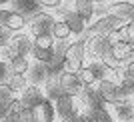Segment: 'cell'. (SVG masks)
I'll use <instances>...</instances> for the list:
<instances>
[{
  "label": "cell",
  "mask_w": 134,
  "mask_h": 122,
  "mask_svg": "<svg viewBox=\"0 0 134 122\" xmlns=\"http://www.w3.org/2000/svg\"><path fill=\"white\" fill-rule=\"evenodd\" d=\"M80 122H96V120L90 116L88 112H82V114H80Z\"/></svg>",
  "instance_id": "obj_33"
},
{
  "label": "cell",
  "mask_w": 134,
  "mask_h": 122,
  "mask_svg": "<svg viewBox=\"0 0 134 122\" xmlns=\"http://www.w3.org/2000/svg\"><path fill=\"white\" fill-rule=\"evenodd\" d=\"M8 2H12V0H0V8H2L4 4H8Z\"/></svg>",
  "instance_id": "obj_34"
},
{
  "label": "cell",
  "mask_w": 134,
  "mask_h": 122,
  "mask_svg": "<svg viewBox=\"0 0 134 122\" xmlns=\"http://www.w3.org/2000/svg\"><path fill=\"white\" fill-rule=\"evenodd\" d=\"M108 40L112 42V46H114V44H120V42H128V40H126V30H124V26L118 28V30H114V32L108 36Z\"/></svg>",
  "instance_id": "obj_27"
},
{
  "label": "cell",
  "mask_w": 134,
  "mask_h": 122,
  "mask_svg": "<svg viewBox=\"0 0 134 122\" xmlns=\"http://www.w3.org/2000/svg\"><path fill=\"white\" fill-rule=\"evenodd\" d=\"M86 56H88V40L76 38L72 40L66 48V54L62 58V68L68 72H80V68L86 64Z\"/></svg>",
  "instance_id": "obj_1"
},
{
  "label": "cell",
  "mask_w": 134,
  "mask_h": 122,
  "mask_svg": "<svg viewBox=\"0 0 134 122\" xmlns=\"http://www.w3.org/2000/svg\"><path fill=\"white\" fill-rule=\"evenodd\" d=\"M88 40V54L92 60H104L112 50V42L108 36H86Z\"/></svg>",
  "instance_id": "obj_6"
},
{
  "label": "cell",
  "mask_w": 134,
  "mask_h": 122,
  "mask_svg": "<svg viewBox=\"0 0 134 122\" xmlns=\"http://www.w3.org/2000/svg\"><path fill=\"white\" fill-rule=\"evenodd\" d=\"M54 106H56V114L60 120H66L70 116H76V114H82V106H80V100L76 96H68V94H62L54 100Z\"/></svg>",
  "instance_id": "obj_4"
},
{
  "label": "cell",
  "mask_w": 134,
  "mask_h": 122,
  "mask_svg": "<svg viewBox=\"0 0 134 122\" xmlns=\"http://www.w3.org/2000/svg\"><path fill=\"white\" fill-rule=\"evenodd\" d=\"M96 4H102V2H106V0H94Z\"/></svg>",
  "instance_id": "obj_35"
},
{
  "label": "cell",
  "mask_w": 134,
  "mask_h": 122,
  "mask_svg": "<svg viewBox=\"0 0 134 122\" xmlns=\"http://www.w3.org/2000/svg\"><path fill=\"white\" fill-rule=\"evenodd\" d=\"M124 24H126V22H122V20H118L116 16H112V14L104 12V14L96 16L94 20L88 24V32H86V36H110L114 30L122 28Z\"/></svg>",
  "instance_id": "obj_3"
},
{
  "label": "cell",
  "mask_w": 134,
  "mask_h": 122,
  "mask_svg": "<svg viewBox=\"0 0 134 122\" xmlns=\"http://www.w3.org/2000/svg\"><path fill=\"white\" fill-rule=\"evenodd\" d=\"M44 98H46V92H44L42 86H38V84H30L22 94H20V100L24 102L26 108H34V106L40 104Z\"/></svg>",
  "instance_id": "obj_15"
},
{
  "label": "cell",
  "mask_w": 134,
  "mask_h": 122,
  "mask_svg": "<svg viewBox=\"0 0 134 122\" xmlns=\"http://www.w3.org/2000/svg\"><path fill=\"white\" fill-rule=\"evenodd\" d=\"M130 60H134V52H132V46L128 42H120V44H114L110 50V54L104 58V64L108 66H126Z\"/></svg>",
  "instance_id": "obj_5"
},
{
  "label": "cell",
  "mask_w": 134,
  "mask_h": 122,
  "mask_svg": "<svg viewBox=\"0 0 134 122\" xmlns=\"http://www.w3.org/2000/svg\"><path fill=\"white\" fill-rule=\"evenodd\" d=\"M32 110V122H56L58 114H56V106L50 98H44L40 104H36Z\"/></svg>",
  "instance_id": "obj_10"
},
{
  "label": "cell",
  "mask_w": 134,
  "mask_h": 122,
  "mask_svg": "<svg viewBox=\"0 0 134 122\" xmlns=\"http://www.w3.org/2000/svg\"><path fill=\"white\" fill-rule=\"evenodd\" d=\"M4 82L8 84V86H10L18 96H20L24 90L32 84V82H30V78H28V74H10V72H8V76H6Z\"/></svg>",
  "instance_id": "obj_20"
},
{
  "label": "cell",
  "mask_w": 134,
  "mask_h": 122,
  "mask_svg": "<svg viewBox=\"0 0 134 122\" xmlns=\"http://www.w3.org/2000/svg\"><path fill=\"white\" fill-rule=\"evenodd\" d=\"M106 122H116V120H114V118H110V120H106Z\"/></svg>",
  "instance_id": "obj_36"
},
{
  "label": "cell",
  "mask_w": 134,
  "mask_h": 122,
  "mask_svg": "<svg viewBox=\"0 0 134 122\" xmlns=\"http://www.w3.org/2000/svg\"><path fill=\"white\" fill-rule=\"evenodd\" d=\"M34 46H40V48H46V50H54V46H56V38L52 36V34L36 36V38H34Z\"/></svg>",
  "instance_id": "obj_26"
},
{
  "label": "cell",
  "mask_w": 134,
  "mask_h": 122,
  "mask_svg": "<svg viewBox=\"0 0 134 122\" xmlns=\"http://www.w3.org/2000/svg\"><path fill=\"white\" fill-rule=\"evenodd\" d=\"M56 20L58 18L54 16V12L50 10H38L36 14L28 18V32L32 38L36 36H44V34H52V28H54Z\"/></svg>",
  "instance_id": "obj_2"
},
{
  "label": "cell",
  "mask_w": 134,
  "mask_h": 122,
  "mask_svg": "<svg viewBox=\"0 0 134 122\" xmlns=\"http://www.w3.org/2000/svg\"><path fill=\"white\" fill-rule=\"evenodd\" d=\"M106 12L122 22H130L134 18V0H112Z\"/></svg>",
  "instance_id": "obj_11"
},
{
  "label": "cell",
  "mask_w": 134,
  "mask_h": 122,
  "mask_svg": "<svg viewBox=\"0 0 134 122\" xmlns=\"http://www.w3.org/2000/svg\"><path fill=\"white\" fill-rule=\"evenodd\" d=\"M44 10H50V12H54V10H58L62 4H64V0H36Z\"/></svg>",
  "instance_id": "obj_28"
},
{
  "label": "cell",
  "mask_w": 134,
  "mask_h": 122,
  "mask_svg": "<svg viewBox=\"0 0 134 122\" xmlns=\"http://www.w3.org/2000/svg\"><path fill=\"white\" fill-rule=\"evenodd\" d=\"M14 56L16 54H14V50L10 48L8 42H0V64H2V66H8Z\"/></svg>",
  "instance_id": "obj_25"
},
{
  "label": "cell",
  "mask_w": 134,
  "mask_h": 122,
  "mask_svg": "<svg viewBox=\"0 0 134 122\" xmlns=\"http://www.w3.org/2000/svg\"><path fill=\"white\" fill-rule=\"evenodd\" d=\"M10 48L14 50V54L16 56H30L34 48V38L30 36V32H18V34H10V38L6 40Z\"/></svg>",
  "instance_id": "obj_8"
},
{
  "label": "cell",
  "mask_w": 134,
  "mask_h": 122,
  "mask_svg": "<svg viewBox=\"0 0 134 122\" xmlns=\"http://www.w3.org/2000/svg\"><path fill=\"white\" fill-rule=\"evenodd\" d=\"M30 58L32 62H38V64H46V66H52L58 62L54 50H46V48H40V46H34L32 52H30Z\"/></svg>",
  "instance_id": "obj_18"
},
{
  "label": "cell",
  "mask_w": 134,
  "mask_h": 122,
  "mask_svg": "<svg viewBox=\"0 0 134 122\" xmlns=\"http://www.w3.org/2000/svg\"><path fill=\"white\" fill-rule=\"evenodd\" d=\"M16 96H18V94H16V92H14V90H12L10 86L4 82V80L0 82V106H6V108H10V104L14 102V100H16Z\"/></svg>",
  "instance_id": "obj_22"
},
{
  "label": "cell",
  "mask_w": 134,
  "mask_h": 122,
  "mask_svg": "<svg viewBox=\"0 0 134 122\" xmlns=\"http://www.w3.org/2000/svg\"><path fill=\"white\" fill-rule=\"evenodd\" d=\"M32 58L30 56H14L12 62L8 64V72L10 74H28L30 72V68H32Z\"/></svg>",
  "instance_id": "obj_19"
},
{
  "label": "cell",
  "mask_w": 134,
  "mask_h": 122,
  "mask_svg": "<svg viewBox=\"0 0 134 122\" xmlns=\"http://www.w3.org/2000/svg\"><path fill=\"white\" fill-rule=\"evenodd\" d=\"M96 88H98V94L102 96V100L106 104H114L116 100H120V84L112 82L108 78L100 80V82L96 84Z\"/></svg>",
  "instance_id": "obj_14"
},
{
  "label": "cell",
  "mask_w": 134,
  "mask_h": 122,
  "mask_svg": "<svg viewBox=\"0 0 134 122\" xmlns=\"http://www.w3.org/2000/svg\"><path fill=\"white\" fill-rule=\"evenodd\" d=\"M78 76H80V80H82L84 86H96V84H98V78H96V74L92 72V68H90L88 62H86V64L80 68Z\"/></svg>",
  "instance_id": "obj_23"
},
{
  "label": "cell",
  "mask_w": 134,
  "mask_h": 122,
  "mask_svg": "<svg viewBox=\"0 0 134 122\" xmlns=\"http://www.w3.org/2000/svg\"><path fill=\"white\" fill-rule=\"evenodd\" d=\"M8 112H10V108H6V106H0V122H4V120H6Z\"/></svg>",
  "instance_id": "obj_32"
},
{
  "label": "cell",
  "mask_w": 134,
  "mask_h": 122,
  "mask_svg": "<svg viewBox=\"0 0 134 122\" xmlns=\"http://www.w3.org/2000/svg\"><path fill=\"white\" fill-rule=\"evenodd\" d=\"M124 30H126V40H128V44H132L134 42V24L126 22L124 24Z\"/></svg>",
  "instance_id": "obj_29"
},
{
  "label": "cell",
  "mask_w": 134,
  "mask_h": 122,
  "mask_svg": "<svg viewBox=\"0 0 134 122\" xmlns=\"http://www.w3.org/2000/svg\"><path fill=\"white\" fill-rule=\"evenodd\" d=\"M64 2H70V4H72V2H74V0H64Z\"/></svg>",
  "instance_id": "obj_37"
},
{
  "label": "cell",
  "mask_w": 134,
  "mask_h": 122,
  "mask_svg": "<svg viewBox=\"0 0 134 122\" xmlns=\"http://www.w3.org/2000/svg\"><path fill=\"white\" fill-rule=\"evenodd\" d=\"M72 8H74V12L80 14L88 24L92 22L94 16H96V2H94V0H74Z\"/></svg>",
  "instance_id": "obj_17"
},
{
  "label": "cell",
  "mask_w": 134,
  "mask_h": 122,
  "mask_svg": "<svg viewBox=\"0 0 134 122\" xmlns=\"http://www.w3.org/2000/svg\"><path fill=\"white\" fill-rule=\"evenodd\" d=\"M80 100V106H82V112H92L96 110V108H102V106H108L104 100H102V96L98 94V88L96 86H86V88L82 90V94L78 96Z\"/></svg>",
  "instance_id": "obj_9"
},
{
  "label": "cell",
  "mask_w": 134,
  "mask_h": 122,
  "mask_svg": "<svg viewBox=\"0 0 134 122\" xmlns=\"http://www.w3.org/2000/svg\"><path fill=\"white\" fill-rule=\"evenodd\" d=\"M28 28V18L24 12L20 10H10L8 12V18L4 22V30L10 34H18V32H24Z\"/></svg>",
  "instance_id": "obj_13"
},
{
  "label": "cell",
  "mask_w": 134,
  "mask_h": 122,
  "mask_svg": "<svg viewBox=\"0 0 134 122\" xmlns=\"http://www.w3.org/2000/svg\"><path fill=\"white\" fill-rule=\"evenodd\" d=\"M110 114L114 120L120 122H134V100H116L114 104H108Z\"/></svg>",
  "instance_id": "obj_12"
},
{
  "label": "cell",
  "mask_w": 134,
  "mask_h": 122,
  "mask_svg": "<svg viewBox=\"0 0 134 122\" xmlns=\"http://www.w3.org/2000/svg\"><path fill=\"white\" fill-rule=\"evenodd\" d=\"M8 8H0V28H4V22H6V18H8Z\"/></svg>",
  "instance_id": "obj_30"
},
{
  "label": "cell",
  "mask_w": 134,
  "mask_h": 122,
  "mask_svg": "<svg viewBox=\"0 0 134 122\" xmlns=\"http://www.w3.org/2000/svg\"><path fill=\"white\" fill-rule=\"evenodd\" d=\"M52 36H54L56 40H70V38H74L72 30H70V26H68V22H66V20H62V18L56 20L54 28H52Z\"/></svg>",
  "instance_id": "obj_21"
},
{
  "label": "cell",
  "mask_w": 134,
  "mask_h": 122,
  "mask_svg": "<svg viewBox=\"0 0 134 122\" xmlns=\"http://www.w3.org/2000/svg\"><path fill=\"white\" fill-rule=\"evenodd\" d=\"M64 20L68 22V26H70V30H72V36H74V38H84V36H86V32H88V22H86L80 14H76L74 8L66 14Z\"/></svg>",
  "instance_id": "obj_16"
},
{
  "label": "cell",
  "mask_w": 134,
  "mask_h": 122,
  "mask_svg": "<svg viewBox=\"0 0 134 122\" xmlns=\"http://www.w3.org/2000/svg\"><path fill=\"white\" fill-rule=\"evenodd\" d=\"M60 88H62V94L76 96V98H78L86 86L82 84L78 72H68V70H62V72H60Z\"/></svg>",
  "instance_id": "obj_7"
},
{
  "label": "cell",
  "mask_w": 134,
  "mask_h": 122,
  "mask_svg": "<svg viewBox=\"0 0 134 122\" xmlns=\"http://www.w3.org/2000/svg\"><path fill=\"white\" fill-rule=\"evenodd\" d=\"M124 72H126V76H132L134 78V60H130L126 66H124Z\"/></svg>",
  "instance_id": "obj_31"
},
{
  "label": "cell",
  "mask_w": 134,
  "mask_h": 122,
  "mask_svg": "<svg viewBox=\"0 0 134 122\" xmlns=\"http://www.w3.org/2000/svg\"><path fill=\"white\" fill-rule=\"evenodd\" d=\"M120 98L122 100H134V78L126 76L120 82Z\"/></svg>",
  "instance_id": "obj_24"
}]
</instances>
